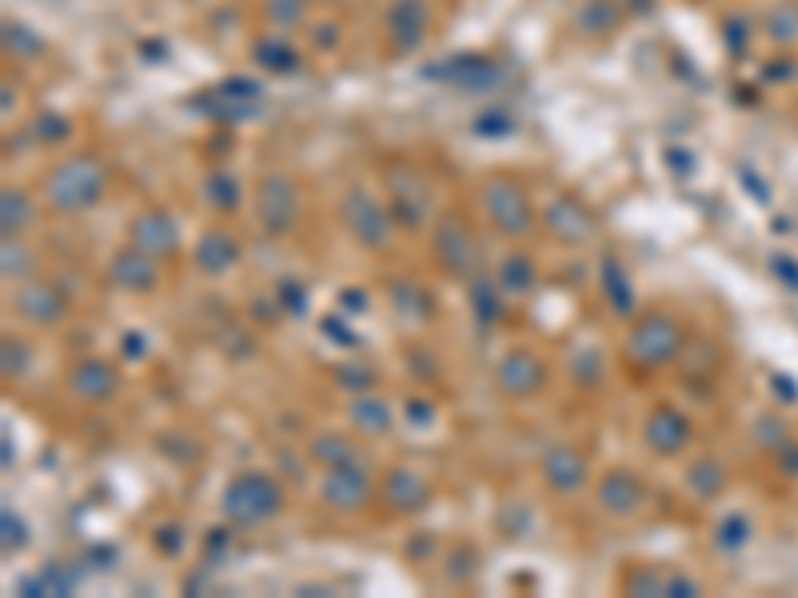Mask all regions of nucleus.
Instances as JSON below:
<instances>
[{"label": "nucleus", "instance_id": "nucleus-6", "mask_svg": "<svg viewBox=\"0 0 798 598\" xmlns=\"http://www.w3.org/2000/svg\"><path fill=\"white\" fill-rule=\"evenodd\" d=\"M260 220L272 232H288L296 220V192L284 176H268L264 192H260Z\"/></svg>", "mask_w": 798, "mask_h": 598}, {"label": "nucleus", "instance_id": "nucleus-21", "mask_svg": "<svg viewBox=\"0 0 798 598\" xmlns=\"http://www.w3.org/2000/svg\"><path fill=\"white\" fill-rule=\"evenodd\" d=\"M12 547H24V527H20V519H12V511L4 515V551H12Z\"/></svg>", "mask_w": 798, "mask_h": 598}, {"label": "nucleus", "instance_id": "nucleus-2", "mask_svg": "<svg viewBox=\"0 0 798 598\" xmlns=\"http://www.w3.org/2000/svg\"><path fill=\"white\" fill-rule=\"evenodd\" d=\"M276 511H280V487H276L272 479H264V475H256V471L232 479V487H228V495H224V515H228V523L252 527V523H264V519L276 515Z\"/></svg>", "mask_w": 798, "mask_h": 598}, {"label": "nucleus", "instance_id": "nucleus-10", "mask_svg": "<svg viewBox=\"0 0 798 598\" xmlns=\"http://www.w3.org/2000/svg\"><path fill=\"white\" fill-rule=\"evenodd\" d=\"M687 435H691L687 419L675 415L671 407H659V411L647 419V443H651L655 451H663V455H675V451L687 443Z\"/></svg>", "mask_w": 798, "mask_h": 598}, {"label": "nucleus", "instance_id": "nucleus-4", "mask_svg": "<svg viewBox=\"0 0 798 598\" xmlns=\"http://www.w3.org/2000/svg\"><path fill=\"white\" fill-rule=\"evenodd\" d=\"M675 347H679V327H675L667 315L643 319V323L635 327V335H631V355H635L639 363H647V367L671 359Z\"/></svg>", "mask_w": 798, "mask_h": 598}, {"label": "nucleus", "instance_id": "nucleus-8", "mask_svg": "<svg viewBox=\"0 0 798 598\" xmlns=\"http://www.w3.org/2000/svg\"><path fill=\"white\" fill-rule=\"evenodd\" d=\"M348 212V224H352V232L364 240V244H372V248H384V240H388V220H384V212L364 196V192H352L348 196V204H344Z\"/></svg>", "mask_w": 798, "mask_h": 598}, {"label": "nucleus", "instance_id": "nucleus-19", "mask_svg": "<svg viewBox=\"0 0 798 598\" xmlns=\"http://www.w3.org/2000/svg\"><path fill=\"white\" fill-rule=\"evenodd\" d=\"M356 423L368 427V431H388L392 415H388V407H384L380 399H360V403H356Z\"/></svg>", "mask_w": 798, "mask_h": 598}, {"label": "nucleus", "instance_id": "nucleus-18", "mask_svg": "<svg viewBox=\"0 0 798 598\" xmlns=\"http://www.w3.org/2000/svg\"><path fill=\"white\" fill-rule=\"evenodd\" d=\"M72 387H76L84 399H108L112 387H116V375H112L104 363H84V367H76Z\"/></svg>", "mask_w": 798, "mask_h": 598}, {"label": "nucleus", "instance_id": "nucleus-9", "mask_svg": "<svg viewBox=\"0 0 798 598\" xmlns=\"http://www.w3.org/2000/svg\"><path fill=\"white\" fill-rule=\"evenodd\" d=\"M495 379H499V387L511 391V395H527V391H535V387L543 383V363H539L535 355H527V351H515V355H507V359L499 363Z\"/></svg>", "mask_w": 798, "mask_h": 598}, {"label": "nucleus", "instance_id": "nucleus-16", "mask_svg": "<svg viewBox=\"0 0 798 598\" xmlns=\"http://www.w3.org/2000/svg\"><path fill=\"white\" fill-rule=\"evenodd\" d=\"M388 499H392L396 511H415V507H423V503H427V483H423V475L399 467L396 475L388 479Z\"/></svg>", "mask_w": 798, "mask_h": 598}, {"label": "nucleus", "instance_id": "nucleus-1", "mask_svg": "<svg viewBox=\"0 0 798 598\" xmlns=\"http://www.w3.org/2000/svg\"><path fill=\"white\" fill-rule=\"evenodd\" d=\"M104 180H108V172L96 156H72V160L52 168L44 192H48V204L56 212H84L100 200Z\"/></svg>", "mask_w": 798, "mask_h": 598}, {"label": "nucleus", "instance_id": "nucleus-20", "mask_svg": "<svg viewBox=\"0 0 798 598\" xmlns=\"http://www.w3.org/2000/svg\"><path fill=\"white\" fill-rule=\"evenodd\" d=\"M20 224H28V200L4 192V232L12 236V228H20Z\"/></svg>", "mask_w": 798, "mask_h": 598}, {"label": "nucleus", "instance_id": "nucleus-12", "mask_svg": "<svg viewBox=\"0 0 798 598\" xmlns=\"http://www.w3.org/2000/svg\"><path fill=\"white\" fill-rule=\"evenodd\" d=\"M435 252H439V260L451 268V272H467V264H471V240H467V232H463V224L459 220H443L439 224V232H435Z\"/></svg>", "mask_w": 798, "mask_h": 598}, {"label": "nucleus", "instance_id": "nucleus-17", "mask_svg": "<svg viewBox=\"0 0 798 598\" xmlns=\"http://www.w3.org/2000/svg\"><path fill=\"white\" fill-rule=\"evenodd\" d=\"M236 256H240V248H236L224 232L204 236V240H200V252H196L200 268H208V272H228V268L236 264Z\"/></svg>", "mask_w": 798, "mask_h": 598}, {"label": "nucleus", "instance_id": "nucleus-14", "mask_svg": "<svg viewBox=\"0 0 798 598\" xmlns=\"http://www.w3.org/2000/svg\"><path fill=\"white\" fill-rule=\"evenodd\" d=\"M547 483L559 487V491H575L583 479H587V467H583V455H575L571 447H559L547 455Z\"/></svg>", "mask_w": 798, "mask_h": 598}, {"label": "nucleus", "instance_id": "nucleus-15", "mask_svg": "<svg viewBox=\"0 0 798 598\" xmlns=\"http://www.w3.org/2000/svg\"><path fill=\"white\" fill-rule=\"evenodd\" d=\"M639 499H643V491H639L635 475H623V471L607 475V479H603V487H599V503H603L607 511H615V515H627V511H635V507H639Z\"/></svg>", "mask_w": 798, "mask_h": 598}, {"label": "nucleus", "instance_id": "nucleus-13", "mask_svg": "<svg viewBox=\"0 0 798 598\" xmlns=\"http://www.w3.org/2000/svg\"><path fill=\"white\" fill-rule=\"evenodd\" d=\"M20 311L32 319V323H56L60 315H64V299L56 296L48 284H28V288H20Z\"/></svg>", "mask_w": 798, "mask_h": 598}, {"label": "nucleus", "instance_id": "nucleus-7", "mask_svg": "<svg viewBox=\"0 0 798 598\" xmlns=\"http://www.w3.org/2000/svg\"><path fill=\"white\" fill-rule=\"evenodd\" d=\"M132 244H136L140 252H148V256H168V252H176L180 232H176V224L168 220V212H144V216L132 224Z\"/></svg>", "mask_w": 798, "mask_h": 598}, {"label": "nucleus", "instance_id": "nucleus-3", "mask_svg": "<svg viewBox=\"0 0 798 598\" xmlns=\"http://www.w3.org/2000/svg\"><path fill=\"white\" fill-rule=\"evenodd\" d=\"M483 204H487V216L495 228H503L507 236H519L531 228V208H527V196L511 184V180H491L483 188Z\"/></svg>", "mask_w": 798, "mask_h": 598}, {"label": "nucleus", "instance_id": "nucleus-11", "mask_svg": "<svg viewBox=\"0 0 798 598\" xmlns=\"http://www.w3.org/2000/svg\"><path fill=\"white\" fill-rule=\"evenodd\" d=\"M112 280H116L120 288L144 292V288H152V284H156V264L148 260V252H140V248H128V252H120V256L112 260Z\"/></svg>", "mask_w": 798, "mask_h": 598}, {"label": "nucleus", "instance_id": "nucleus-5", "mask_svg": "<svg viewBox=\"0 0 798 598\" xmlns=\"http://www.w3.org/2000/svg\"><path fill=\"white\" fill-rule=\"evenodd\" d=\"M372 495V483L368 475L348 459V463H336L324 479V503L328 507H340V511H356L364 499Z\"/></svg>", "mask_w": 798, "mask_h": 598}]
</instances>
